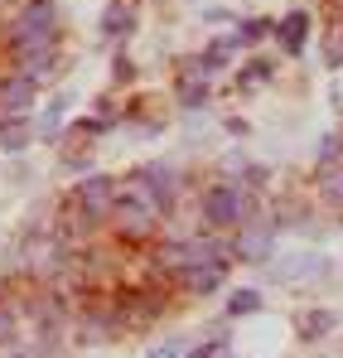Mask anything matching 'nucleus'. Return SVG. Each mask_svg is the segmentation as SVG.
Returning <instances> with one entry per match:
<instances>
[{"label": "nucleus", "instance_id": "f257e3e1", "mask_svg": "<svg viewBox=\"0 0 343 358\" xmlns=\"http://www.w3.org/2000/svg\"><path fill=\"white\" fill-rule=\"evenodd\" d=\"M10 39H15V63L58 49V0H24L10 24Z\"/></svg>", "mask_w": 343, "mask_h": 358}, {"label": "nucleus", "instance_id": "f03ea898", "mask_svg": "<svg viewBox=\"0 0 343 358\" xmlns=\"http://www.w3.org/2000/svg\"><path fill=\"white\" fill-rule=\"evenodd\" d=\"M208 257H223V242L213 238V233H203V238H170V242L155 247V271L165 281H179L184 271H194Z\"/></svg>", "mask_w": 343, "mask_h": 358}, {"label": "nucleus", "instance_id": "7ed1b4c3", "mask_svg": "<svg viewBox=\"0 0 343 358\" xmlns=\"http://www.w3.org/2000/svg\"><path fill=\"white\" fill-rule=\"evenodd\" d=\"M116 208V175H87L73 194H68V213L78 228H97L107 223Z\"/></svg>", "mask_w": 343, "mask_h": 358}, {"label": "nucleus", "instance_id": "20e7f679", "mask_svg": "<svg viewBox=\"0 0 343 358\" xmlns=\"http://www.w3.org/2000/svg\"><path fill=\"white\" fill-rule=\"evenodd\" d=\"M198 208H203L208 228H237V223L251 218V194L237 189V184H208L203 199H198Z\"/></svg>", "mask_w": 343, "mask_h": 358}, {"label": "nucleus", "instance_id": "39448f33", "mask_svg": "<svg viewBox=\"0 0 343 358\" xmlns=\"http://www.w3.org/2000/svg\"><path fill=\"white\" fill-rule=\"evenodd\" d=\"M213 63L203 59V54H194V59L179 63V78H174V87H179V102L184 107H203L208 102V92H213Z\"/></svg>", "mask_w": 343, "mask_h": 358}, {"label": "nucleus", "instance_id": "423d86ee", "mask_svg": "<svg viewBox=\"0 0 343 358\" xmlns=\"http://www.w3.org/2000/svg\"><path fill=\"white\" fill-rule=\"evenodd\" d=\"M271 247H276V223H266V218L237 223V238H232V257L237 262H266Z\"/></svg>", "mask_w": 343, "mask_h": 358}, {"label": "nucleus", "instance_id": "0eeeda50", "mask_svg": "<svg viewBox=\"0 0 343 358\" xmlns=\"http://www.w3.org/2000/svg\"><path fill=\"white\" fill-rule=\"evenodd\" d=\"M228 271H232V257H208V262H198L194 271H184L179 276V291H189V296H213L218 286H228Z\"/></svg>", "mask_w": 343, "mask_h": 358}, {"label": "nucleus", "instance_id": "6e6552de", "mask_svg": "<svg viewBox=\"0 0 343 358\" xmlns=\"http://www.w3.org/2000/svg\"><path fill=\"white\" fill-rule=\"evenodd\" d=\"M136 175L150 184V194H155L160 213H170L174 203H179V170H174V165H160V160H150V165H140Z\"/></svg>", "mask_w": 343, "mask_h": 358}, {"label": "nucleus", "instance_id": "1a4fd4ad", "mask_svg": "<svg viewBox=\"0 0 343 358\" xmlns=\"http://www.w3.org/2000/svg\"><path fill=\"white\" fill-rule=\"evenodd\" d=\"M329 271V257H319V252H295L281 262V271H276V281H286V286H309V281H319Z\"/></svg>", "mask_w": 343, "mask_h": 358}, {"label": "nucleus", "instance_id": "9d476101", "mask_svg": "<svg viewBox=\"0 0 343 358\" xmlns=\"http://www.w3.org/2000/svg\"><path fill=\"white\" fill-rule=\"evenodd\" d=\"M34 92H39V83H34V78H24V73H10V78H0V117L29 112Z\"/></svg>", "mask_w": 343, "mask_h": 358}, {"label": "nucleus", "instance_id": "9b49d317", "mask_svg": "<svg viewBox=\"0 0 343 358\" xmlns=\"http://www.w3.org/2000/svg\"><path fill=\"white\" fill-rule=\"evenodd\" d=\"M29 141H34V121L24 117V112H15V117H0V150H5V155H20Z\"/></svg>", "mask_w": 343, "mask_h": 358}, {"label": "nucleus", "instance_id": "f8f14e48", "mask_svg": "<svg viewBox=\"0 0 343 358\" xmlns=\"http://www.w3.org/2000/svg\"><path fill=\"white\" fill-rule=\"evenodd\" d=\"M102 34L107 39H126V34H136V0H112L107 5V15H102Z\"/></svg>", "mask_w": 343, "mask_h": 358}, {"label": "nucleus", "instance_id": "ddd939ff", "mask_svg": "<svg viewBox=\"0 0 343 358\" xmlns=\"http://www.w3.org/2000/svg\"><path fill=\"white\" fill-rule=\"evenodd\" d=\"M334 324H339V310H319V305H314V310H300V315H295V334H300V339H324Z\"/></svg>", "mask_w": 343, "mask_h": 358}, {"label": "nucleus", "instance_id": "4468645a", "mask_svg": "<svg viewBox=\"0 0 343 358\" xmlns=\"http://www.w3.org/2000/svg\"><path fill=\"white\" fill-rule=\"evenodd\" d=\"M271 34L281 39V49H286V54H300V49H305V34H309V15H305V10H290Z\"/></svg>", "mask_w": 343, "mask_h": 358}, {"label": "nucleus", "instance_id": "2eb2a0df", "mask_svg": "<svg viewBox=\"0 0 343 358\" xmlns=\"http://www.w3.org/2000/svg\"><path fill=\"white\" fill-rule=\"evenodd\" d=\"M63 112H68V97H54V102H49V112H44V121L34 126V136L58 141V131H63Z\"/></svg>", "mask_w": 343, "mask_h": 358}, {"label": "nucleus", "instance_id": "dca6fc26", "mask_svg": "<svg viewBox=\"0 0 343 358\" xmlns=\"http://www.w3.org/2000/svg\"><path fill=\"white\" fill-rule=\"evenodd\" d=\"M319 194L329 208H343V165L339 170H319Z\"/></svg>", "mask_w": 343, "mask_h": 358}, {"label": "nucleus", "instance_id": "f3484780", "mask_svg": "<svg viewBox=\"0 0 343 358\" xmlns=\"http://www.w3.org/2000/svg\"><path fill=\"white\" fill-rule=\"evenodd\" d=\"M237 49H242V44H237V34H223V39H213V44L203 49V59L213 63V68H223V63H228Z\"/></svg>", "mask_w": 343, "mask_h": 358}, {"label": "nucleus", "instance_id": "a211bd4d", "mask_svg": "<svg viewBox=\"0 0 343 358\" xmlns=\"http://www.w3.org/2000/svg\"><path fill=\"white\" fill-rule=\"evenodd\" d=\"M343 165V141L339 136H324L319 141V170H339Z\"/></svg>", "mask_w": 343, "mask_h": 358}, {"label": "nucleus", "instance_id": "6ab92c4d", "mask_svg": "<svg viewBox=\"0 0 343 358\" xmlns=\"http://www.w3.org/2000/svg\"><path fill=\"white\" fill-rule=\"evenodd\" d=\"M251 310H261V296L256 291H232L228 296V315L237 320V315H251Z\"/></svg>", "mask_w": 343, "mask_h": 358}, {"label": "nucleus", "instance_id": "aec40b11", "mask_svg": "<svg viewBox=\"0 0 343 358\" xmlns=\"http://www.w3.org/2000/svg\"><path fill=\"white\" fill-rule=\"evenodd\" d=\"M324 63H329V68H339V63H343V20H339V24H329V39H324Z\"/></svg>", "mask_w": 343, "mask_h": 358}, {"label": "nucleus", "instance_id": "412c9836", "mask_svg": "<svg viewBox=\"0 0 343 358\" xmlns=\"http://www.w3.org/2000/svg\"><path fill=\"white\" fill-rule=\"evenodd\" d=\"M271 29H276L271 20H247V24L237 29V44H261V39H266Z\"/></svg>", "mask_w": 343, "mask_h": 358}, {"label": "nucleus", "instance_id": "4be33fe9", "mask_svg": "<svg viewBox=\"0 0 343 358\" xmlns=\"http://www.w3.org/2000/svg\"><path fill=\"white\" fill-rule=\"evenodd\" d=\"M266 78H271V63H261V59H251L242 68V87H256V83H266Z\"/></svg>", "mask_w": 343, "mask_h": 358}, {"label": "nucleus", "instance_id": "5701e85b", "mask_svg": "<svg viewBox=\"0 0 343 358\" xmlns=\"http://www.w3.org/2000/svg\"><path fill=\"white\" fill-rule=\"evenodd\" d=\"M15 324H20V310H15V305H5V300H0V344H5V339H10V334H15Z\"/></svg>", "mask_w": 343, "mask_h": 358}, {"label": "nucleus", "instance_id": "b1692460", "mask_svg": "<svg viewBox=\"0 0 343 358\" xmlns=\"http://www.w3.org/2000/svg\"><path fill=\"white\" fill-rule=\"evenodd\" d=\"M184 349H189L184 339H170V344H155V349H150L145 358H184Z\"/></svg>", "mask_w": 343, "mask_h": 358}, {"label": "nucleus", "instance_id": "393cba45", "mask_svg": "<svg viewBox=\"0 0 343 358\" xmlns=\"http://www.w3.org/2000/svg\"><path fill=\"white\" fill-rule=\"evenodd\" d=\"M223 354V339H208V344H198V349H189L184 358H218Z\"/></svg>", "mask_w": 343, "mask_h": 358}, {"label": "nucleus", "instance_id": "a878e982", "mask_svg": "<svg viewBox=\"0 0 343 358\" xmlns=\"http://www.w3.org/2000/svg\"><path fill=\"white\" fill-rule=\"evenodd\" d=\"M0 5H15V0H0Z\"/></svg>", "mask_w": 343, "mask_h": 358}]
</instances>
